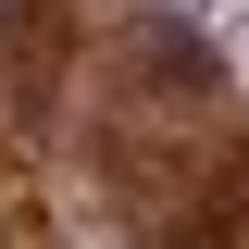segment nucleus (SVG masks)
Here are the masks:
<instances>
[{
	"label": "nucleus",
	"instance_id": "1",
	"mask_svg": "<svg viewBox=\"0 0 249 249\" xmlns=\"http://www.w3.org/2000/svg\"><path fill=\"white\" fill-rule=\"evenodd\" d=\"M199 199H212V224H237V237H249V137L212 162V187H199Z\"/></svg>",
	"mask_w": 249,
	"mask_h": 249
},
{
	"label": "nucleus",
	"instance_id": "2",
	"mask_svg": "<svg viewBox=\"0 0 249 249\" xmlns=\"http://www.w3.org/2000/svg\"><path fill=\"white\" fill-rule=\"evenodd\" d=\"M175 249H249V237H237V224H212V212H199V224H187Z\"/></svg>",
	"mask_w": 249,
	"mask_h": 249
}]
</instances>
